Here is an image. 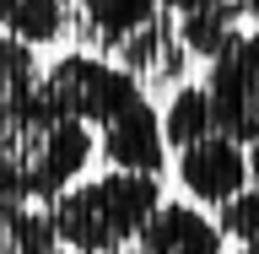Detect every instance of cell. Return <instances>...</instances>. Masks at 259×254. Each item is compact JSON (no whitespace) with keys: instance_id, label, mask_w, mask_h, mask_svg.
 Segmentation results:
<instances>
[{"instance_id":"cell-12","label":"cell","mask_w":259,"mask_h":254,"mask_svg":"<svg viewBox=\"0 0 259 254\" xmlns=\"http://www.w3.org/2000/svg\"><path fill=\"white\" fill-rule=\"evenodd\" d=\"M216 227L227 233V243H259V184H243L227 206H216Z\"/></svg>"},{"instance_id":"cell-2","label":"cell","mask_w":259,"mask_h":254,"mask_svg":"<svg viewBox=\"0 0 259 254\" xmlns=\"http://www.w3.org/2000/svg\"><path fill=\"white\" fill-rule=\"evenodd\" d=\"M162 200H167L162 178L108 168V173L76 178L65 195H54L44 206V222L65 254H130Z\"/></svg>"},{"instance_id":"cell-10","label":"cell","mask_w":259,"mask_h":254,"mask_svg":"<svg viewBox=\"0 0 259 254\" xmlns=\"http://www.w3.org/2000/svg\"><path fill=\"white\" fill-rule=\"evenodd\" d=\"M173 27H178V44L189 49V60H216L243 32V16H238L232 0H222V6H210V11H194V16H184V22H173Z\"/></svg>"},{"instance_id":"cell-7","label":"cell","mask_w":259,"mask_h":254,"mask_svg":"<svg viewBox=\"0 0 259 254\" xmlns=\"http://www.w3.org/2000/svg\"><path fill=\"white\" fill-rule=\"evenodd\" d=\"M130 254H227V233L194 200H162Z\"/></svg>"},{"instance_id":"cell-15","label":"cell","mask_w":259,"mask_h":254,"mask_svg":"<svg viewBox=\"0 0 259 254\" xmlns=\"http://www.w3.org/2000/svg\"><path fill=\"white\" fill-rule=\"evenodd\" d=\"M248 178H254V184H259V141L248 146Z\"/></svg>"},{"instance_id":"cell-11","label":"cell","mask_w":259,"mask_h":254,"mask_svg":"<svg viewBox=\"0 0 259 254\" xmlns=\"http://www.w3.org/2000/svg\"><path fill=\"white\" fill-rule=\"evenodd\" d=\"M49 249H54V233H49L44 211L0 195V254H49Z\"/></svg>"},{"instance_id":"cell-14","label":"cell","mask_w":259,"mask_h":254,"mask_svg":"<svg viewBox=\"0 0 259 254\" xmlns=\"http://www.w3.org/2000/svg\"><path fill=\"white\" fill-rule=\"evenodd\" d=\"M232 6H238L243 27H259V0H232Z\"/></svg>"},{"instance_id":"cell-9","label":"cell","mask_w":259,"mask_h":254,"mask_svg":"<svg viewBox=\"0 0 259 254\" xmlns=\"http://www.w3.org/2000/svg\"><path fill=\"white\" fill-rule=\"evenodd\" d=\"M216 125V108H210V92L205 81H178L173 97H167V108H162V135H167V146H189V141H205Z\"/></svg>"},{"instance_id":"cell-1","label":"cell","mask_w":259,"mask_h":254,"mask_svg":"<svg viewBox=\"0 0 259 254\" xmlns=\"http://www.w3.org/2000/svg\"><path fill=\"white\" fill-rule=\"evenodd\" d=\"M97 157V135L65 108H54L44 92L0 108V195L49 206L87 173Z\"/></svg>"},{"instance_id":"cell-6","label":"cell","mask_w":259,"mask_h":254,"mask_svg":"<svg viewBox=\"0 0 259 254\" xmlns=\"http://www.w3.org/2000/svg\"><path fill=\"white\" fill-rule=\"evenodd\" d=\"M173 178L184 184V195H189L194 206H210V211H216V206H227L243 184H254V178H248V146L232 141L227 130H210L205 141L178 146Z\"/></svg>"},{"instance_id":"cell-16","label":"cell","mask_w":259,"mask_h":254,"mask_svg":"<svg viewBox=\"0 0 259 254\" xmlns=\"http://www.w3.org/2000/svg\"><path fill=\"white\" fill-rule=\"evenodd\" d=\"M238 254H259V243H243V249H238Z\"/></svg>"},{"instance_id":"cell-4","label":"cell","mask_w":259,"mask_h":254,"mask_svg":"<svg viewBox=\"0 0 259 254\" xmlns=\"http://www.w3.org/2000/svg\"><path fill=\"white\" fill-rule=\"evenodd\" d=\"M38 92H44L54 108H65L70 119H81L92 135L113 130L124 114H135L146 97H151L135 70H124L119 60L97 54V49H70L60 60H49L44 76H38Z\"/></svg>"},{"instance_id":"cell-8","label":"cell","mask_w":259,"mask_h":254,"mask_svg":"<svg viewBox=\"0 0 259 254\" xmlns=\"http://www.w3.org/2000/svg\"><path fill=\"white\" fill-rule=\"evenodd\" d=\"M65 27H70V0H0V32L32 49L60 44Z\"/></svg>"},{"instance_id":"cell-13","label":"cell","mask_w":259,"mask_h":254,"mask_svg":"<svg viewBox=\"0 0 259 254\" xmlns=\"http://www.w3.org/2000/svg\"><path fill=\"white\" fill-rule=\"evenodd\" d=\"M210 6H222V0H162V11L173 16V22H184V16H194V11H210Z\"/></svg>"},{"instance_id":"cell-3","label":"cell","mask_w":259,"mask_h":254,"mask_svg":"<svg viewBox=\"0 0 259 254\" xmlns=\"http://www.w3.org/2000/svg\"><path fill=\"white\" fill-rule=\"evenodd\" d=\"M70 6H76L81 49L119 60L146 87H178L184 81L189 49L178 44V27L162 11V0H70Z\"/></svg>"},{"instance_id":"cell-5","label":"cell","mask_w":259,"mask_h":254,"mask_svg":"<svg viewBox=\"0 0 259 254\" xmlns=\"http://www.w3.org/2000/svg\"><path fill=\"white\" fill-rule=\"evenodd\" d=\"M205 92L216 108V125L232 141H259V27H243L232 44L205 60Z\"/></svg>"}]
</instances>
